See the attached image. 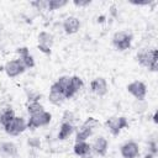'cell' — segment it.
<instances>
[{
	"label": "cell",
	"mask_w": 158,
	"mask_h": 158,
	"mask_svg": "<svg viewBox=\"0 0 158 158\" xmlns=\"http://www.w3.org/2000/svg\"><path fill=\"white\" fill-rule=\"evenodd\" d=\"M137 60L141 65L148 68L151 72H156L158 65V51L156 48H143L137 53Z\"/></svg>",
	"instance_id": "obj_1"
},
{
	"label": "cell",
	"mask_w": 158,
	"mask_h": 158,
	"mask_svg": "<svg viewBox=\"0 0 158 158\" xmlns=\"http://www.w3.org/2000/svg\"><path fill=\"white\" fill-rule=\"evenodd\" d=\"M51 120H52V115H51V112H48L46 110L37 112L35 115H30L28 121H27V128L35 130L38 127L47 126L51 122Z\"/></svg>",
	"instance_id": "obj_2"
},
{
	"label": "cell",
	"mask_w": 158,
	"mask_h": 158,
	"mask_svg": "<svg viewBox=\"0 0 158 158\" xmlns=\"http://www.w3.org/2000/svg\"><path fill=\"white\" fill-rule=\"evenodd\" d=\"M132 35L127 31H117L112 36V46L117 51H126L131 47Z\"/></svg>",
	"instance_id": "obj_3"
},
{
	"label": "cell",
	"mask_w": 158,
	"mask_h": 158,
	"mask_svg": "<svg viewBox=\"0 0 158 158\" xmlns=\"http://www.w3.org/2000/svg\"><path fill=\"white\" fill-rule=\"evenodd\" d=\"M105 125H106L107 130L111 132V135L118 136L123 128L128 127V121L125 116H111L106 120Z\"/></svg>",
	"instance_id": "obj_4"
},
{
	"label": "cell",
	"mask_w": 158,
	"mask_h": 158,
	"mask_svg": "<svg viewBox=\"0 0 158 158\" xmlns=\"http://www.w3.org/2000/svg\"><path fill=\"white\" fill-rule=\"evenodd\" d=\"M26 128H27V122L25 121L23 117H20V116H15L7 125L4 126L5 132L10 136H19Z\"/></svg>",
	"instance_id": "obj_5"
},
{
	"label": "cell",
	"mask_w": 158,
	"mask_h": 158,
	"mask_svg": "<svg viewBox=\"0 0 158 158\" xmlns=\"http://www.w3.org/2000/svg\"><path fill=\"white\" fill-rule=\"evenodd\" d=\"M127 91L136 99V100H144L147 95V86L141 80H135L127 85Z\"/></svg>",
	"instance_id": "obj_6"
},
{
	"label": "cell",
	"mask_w": 158,
	"mask_h": 158,
	"mask_svg": "<svg viewBox=\"0 0 158 158\" xmlns=\"http://www.w3.org/2000/svg\"><path fill=\"white\" fill-rule=\"evenodd\" d=\"M4 70L6 73V75L9 78H16L19 77L20 74H22L26 68L23 67V64L21 63V60L17 58V59H12V60H9L5 67H4Z\"/></svg>",
	"instance_id": "obj_7"
},
{
	"label": "cell",
	"mask_w": 158,
	"mask_h": 158,
	"mask_svg": "<svg viewBox=\"0 0 158 158\" xmlns=\"http://www.w3.org/2000/svg\"><path fill=\"white\" fill-rule=\"evenodd\" d=\"M53 42H54V41H53V36H52L49 32H47V31L40 32L37 47H38V49H40L42 53H44V54H51V48H52V46H53Z\"/></svg>",
	"instance_id": "obj_8"
},
{
	"label": "cell",
	"mask_w": 158,
	"mask_h": 158,
	"mask_svg": "<svg viewBox=\"0 0 158 158\" xmlns=\"http://www.w3.org/2000/svg\"><path fill=\"white\" fill-rule=\"evenodd\" d=\"M120 153L122 158H137L139 156V146L135 141H127L121 146Z\"/></svg>",
	"instance_id": "obj_9"
},
{
	"label": "cell",
	"mask_w": 158,
	"mask_h": 158,
	"mask_svg": "<svg viewBox=\"0 0 158 158\" xmlns=\"http://www.w3.org/2000/svg\"><path fill=\"white\" fill-rule=\"evenodd\" d=\"M90 89L94 94H96L98 96H104L106 95L107 90H109V86H107V81L105 78L102 77H98L95 79L91 80L90 83Z\"/></svg>",
	"instance_id": "obj_10"
},
{
	"label": "cell",
	"mask_w": 158,
	"mask_h": 158,
	"mask_svg": "<svg viewBox=\"0 0 158 158\" xmlns=\"http://www.w3.org/2000/svg\"><path fill=\"white\" fill-rule=\"evenodd\" d=\"M84 83L81 80V78H79L78 75H72L70 77V81H69V85L67 88V90L64 91V95H65V99H70L73 98L81 88H83Z\"/></svg>",
	"instance_id": "obj_11"
},
{
	"label": "cell",
	"mask_w": 158,
	"mask_h": 158,
	"mask_svg": "<svg viewBox=\"0 0 158 158\" xmlns=\"http://www.w3.org/2000/svg\"><path fill=\"white\" fill-rule=\"evenodd\" d=\"M80 28V21L75 16H68L63 21V30L67 35H74Z\"/></svg>",
	"instance_id": "obj_12"
},
{
	"label": "cell",
	"mask_w": 158,
	"mask_h": 158,
	"mask_svg": "<svg viewBox=\"0 0 158 158\" xmlns=\"http://www.w3.org/2000/svg\"><path fill=\"white\" fill-rule=\"evenodd\" d=\"M16 53L20 56L19 59L21 60V63L23 64V67H25L26 69L35 67V59H33V57L30 54V51H28L27 47H20V48H17V49H16Z\"/></svg>",
	"instance_id": "obj_13"
},
{
	"label": "cell",
	"mask_w": 158,
	"mask_h": 158,
	"mask_svg": "<svg viewBox=\"0 0 158 158\" xmlns=\"http://www.w3.org/2000/svg\"><path fill=\"white\" fill-rule=\"evenodd\" d=\"M107 148H109V142L104 136H98L91 144V151L95 152L98 156H105Z\"/></svg>",
	"instance_id": "obj_14"
},
{
	"label": "cell",
	"mask_w": 158,
	"mask_h": 158,
	"mask_svg": "<svg viewBox=\"0 0 158 158\" xmlns=\"http://www.w3.org/2000/svg\"><path fill=\"white\" fill-rule=\"evenodd\" d=\"M0 154L4 158H14L17 156V146L10 141L1 142L0 143Z\"/></svg>",
	"instance_id": "obj_15"
},
{
	"label": "cell",
	"mask_w": 158,
	"mask_h": 158,
	"mask_svg": "<svg viewBox=\"0 0 158 158\" xmlns=\"http://www.w3.org/2000/svg\"><path fill=\"white\" fill-rule=\"evenodd\" d=\"M48 99L49 101L53 104V105H60L64 100H65V95L62 90H59L54 84L51 85V89H49V95H48Z\"/></svg>",
	"instance_id": "obj_16"
},
{
	"label": "cell",
	"mask_w": 158,
	"mask_h": 158,
	"mask_svg": "<svg viewBox=\"0 0 158 158\" xmlns=\"http://www.w3.org/2000/svg\"><path fill=\"white\" fill-rule=\"evenodd\" d=\"M73 151L77 156L79 157H88L91 152V144H89L86 141H83V142H75L74 147H73Z\"/></svg>",
	"instance_id": "obj_17"
},
{
	"label": "cell",
	"mask_w": 158,
	"mask_h": 158,
	"mask_svg": "<svg viewBox=\"0 0 158 158\" xmlns=\"http://www.w3.org/2000/svg\"><path fill=\"white\" fill-rule=\"evenodd\" d=\"M74 132V125L72 123H67V122H62L60 127H59V132H58V138L60 141L67 139L72 133Z\"/></svg>",
	"instance_id": "obj_18"
},
{
	"label": "cell",
	"mask_w": 158,
	"mask_h": 158,
	"mask_svg": "<svg viewBox=\"0 0 158 158\" xmlns=\"http://www.w3.org/2000/svg\"><path fill=\"white\" fill-rule=\"evenodd\" d=\"M14 117H15V112H14L12 109H10V107L4 109V110L0 112V123H1V126L4 127L5 125H7Z\"/></svg>",
	"instance_id": "obj_19"
},
{
	"label": "cell",
	"mask_w": 158,
	"mask_h": 158,
	"mask_svg": "<svg viewBox=\"0 0 158 158\" xmlns=\"http://www.w3.org/2000/svg\"><path fill=\"white\" fill-rule=\"evenodd\" d=\"M99 121L95 118V117H88L84 122H83V125L80 126L81 128H85V130H88V131H90V132H95V130H96V127H99Z\"/></svg>",
	"instance_id": "obj_20"
},
{
	"label": "cell",
	"mask_w": 158,
	"mask_h": 158,
	"mask_svg": "<svg viewBox=\"0 0 158 158\" xmlns=\"http://www.w3.org/2000/svg\"><path fill=\"white\" fill-rule=\"evenodd\" d=\"M69 81H70V77L69 75H62V77H59L53 84L59 89V90H62L63 93L67 90V88H68V85H69Z\"/></svg>",
	"instance_id": "obj_21"
},
{
	"label": "cell",
	"mask_w": 158,
	"mask_h": 158,
	"mask_svg": "<svg viewBox=\"0 0 158 158\" xmlns=\"http://www.w3.org/2000/svg\"><path fill=\"white\" fill-rule=\"evenodd\" d=\"M44 109H43V106H42V104L40 101H32V102L27 104V111H28L30 115H35V114L41 112Z\"/></svg>",
	"instance_id": "obj_22"
},
{
	"label": "cell",
	"mask_w": 158,
	"mask_h": 158,
	"mask_svg": "<svg viewBox=\"0 0 158 158\" xmlns=\"http://www.w3.org/2000/svg\"><path fill=\"white\" fill-rule=\"evenodd\" d=\"M68 4L67 0H48V10H59Z\"/></svg>",
	"instance_id": "obj_23"
},
{
	"label": "cell",
	"mask_w": 158,
	"mask_h": 158,
	"mask_svg": "<svg viewBox=\"0 0 158 158\" xmlns=\"http://www.w3.org/2000/svg\"><path fill=\"white\" fill-rule=\"evenodd\" d=\"M75 114L73 112V111H69V110H67V111H64L63 112V116H62V122H67V123H74V121H75Z\"/></svg>",
	"instance_id": "obj_24"
},
{
	"label": "cell",
	"mask_w": 158,
	"mask_h": 158,
	"mask_svg": "<svg viewBox=\"0 0 158 158\" xmlns=\"http://www.w3.org/2000/svg\"><path fill=\"white\" fill-rule=\"evenodd\" d=\"M32 6H36L37 10H48V0H38V1H33L31 2Z\"/></svg>",
	"instance_id": "obj_25"
},
{
	"label": "cell",
	"mask_w": 158,
	"mask_h": 158,
	"mask_svg": "<svg viewBox=\"0 0 158 158\" xmlns=\"http://www.w3.org/2000/svg\"><path fill=\"white\" fill-rule=\"evenodd\" d=\"M27 143H28L32 148H38V147H40V144H41L40 139H38L37 137H32V138H30V139L27 141Z\"/></svg>",
	"instance_id": "obj_26"
},
{
	"label": "cell",
	"mask_w": 158,
	"mask_h": 158,
	"mask_svg": "<svg viewBox=\"0 0 158 158\" xmlns=\"http://www.w3.org/2000/svg\"><path fill=\"white\" fill-rule=\"evenodd\" d=\"M90 2H91L90 0H85V1H80V0L78 1V0H74V1H73V4H74L75 6H78V7H83V6H88V5L90 4Z\"/></svg>",
	"instance_id": "obj_27"
},
{
	"label": "cell",
	"mask_w": 158,
	"mask_h": 158,
	"mask_svg": "<svg viewBox=\"0 0 158 158\" xmlns=\"http://www.w3.org/2000/svg\"><path fill=\"white\" fill-rule=\"evenodd\" d=\"M153 121L157 123V112H154V115H153Z\"/></svg>",
	"instance_id": "obj_28"
}]
</instances>
